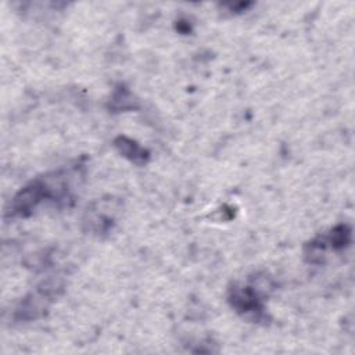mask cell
<instances>
[{"label": "cell", "mask_w": 355, "mask_h": 355, "mask_svg": "<svg viewBox=\"0 0 355 355\" xmlns=\"http://www.w3.org/2000/svg\"><path fill=\"white\" fill-rule=\"evenodd\" d=\"M44 198H51L54 201H58V193L51 184V180L49 175H46L42 179H36L26 186H24L11 200L8 214L11 216H19L25 218L29 216L37 205L44 201ZM60 202V201H58Z\"/></svg>", "instance_id": "obj_1"}, {"label": "cell", "mask_w": 355, "mask_h": 355, "mask_svg": "<svg viewBox=\"0 0 355 355\" xmlns=\"http://www.w3.org/2000/svg\"><path fill=\"white\" fill-rule=\"evenodd\" d=\"M64 290V282L61 279L49 277L42 282L33 293L25 297L17 308L14 316L18 320H35L42 318L49 305L57 298Z\"/></svg>", "instance_id": "obj_2"}, {"label": "cell", "mask_w": 355, "mask_h": 355, "mask_svg": "<svg viewBox=\"0 0 355 355\" xmlns=\"http://www.w3.org/2000/svg\"><path fill=\"white\" fill-rule=\"evenodd\" d=\"M227 300L232 308H234L236 312L243 313L244 316H252L255 320H259L263 316L261 288H258L257 286L234 284L229 290Z\"/></svg>", "instance_id": "obj_3"}, {"label": "cell", "mask_w": 355, "mask_h": 355, "mask_svg": "<svg viewBox=\"0 0 355 355\" xmlns=\"http://www.w3.org/2000/svg\"><path fill=\"white\" fill-rule=\"evenodd\" d=\"M108 202L110 200H100L87 208L83 216V225L87 232L100 236L108 233L112 229L115 223V214L112 211L108 212L110 209H105Z\"/></svg>", "instance_id": "obj_4"}, {"label": "cell", "mask_w": 355, "mask_h": 355, "mask_svg": "<svg viewBox=\"0 0 355 355\" xmlns=\"http://www.w3.org/2000/svg\"><path fill=\"white\" fill-rule=\"evenodd\" d=\"M114 146L116 151L129 159L130 162L141 166L146 165L150 159V154L147 150H144L140 144H137L135 140L126 137V136H118L114 140Z\"/></svg>", "instance_id": "obj_5"}, {"label": "cell", "mask_w": 355, "mask_h": 355, "mask_svg": "<svg viewBox=\"0 0 355 355\" xmlns=\"http://www.w3.org/2000/svg\"><path fill=\"white\" fill-rule=\"evenodd\" d=\"M137 100H135L133 94L126 89L123 85H119L114 89L112 96L110 98V110L119 112V111H128V110H135L137 107Z\"/></svg>", "instance_id": "obj_6"}, {"label": "cell", "mask_w": 355, "mask_h": 355, "mask_svg": "<svg viewBox=\"0 0 355 355\" xmlns=\"http://www.w3.org/2000/svg\"><path fill=\"white\" fill-rule=\"evenodd\" d=\"M323 237L331 250H343L351 243V227L348 225H337Z\"/></svg>", "instance_id": "obj_7"}]
</instances>
